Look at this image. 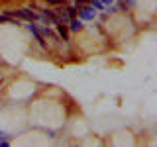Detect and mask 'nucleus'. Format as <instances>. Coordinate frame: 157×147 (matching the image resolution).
Here are the masks:
<instances>
[{"mask_svg": "<svg viewBox=\"0 0 157 147\" xmlns=\"http://www.w3.org/2000/svg\"><path fill=\"white\" fill-rule=\"evenodd\" d=\"M8 16H18V18H24V20H28V22H33V20H37V14L29 12L28 8L16 10V12H8Z\"/></svg>", "mask_w": 157, "mask_h": 147, "instance_id": "nucleus-1", "label": "nucleus"}, {"mask_svg": "<svg viewBox=\"0 0 157 147\" xmlns=\"http://www.w3.org/2000/svg\"><path fill=\"white\" fill-rule=\"evenodd\" d=\"M77 14H78V18H82V20H94V16H96V12H94V8H92V6L78 8Z\"/></svg>", "mask_w": 157, "mask_h": 147, "instance_id": "nucleus-2", "label": "nucleus"}, {"mask_svg": "<svg viewBox=\"0 0 157 147\" xmlns=\"http://www.w3.org/2000/svg\"><path fill=\"white\" fill-rule=\"evenodd\" d=\"M57 26V32H59V36L63 37V41H67V37H69V32H67V26H65V22H59L55 24Z\"/></svg>", "mask_w": 157, "mask_h": 147, "instance_id": "nucleus-3", "label": "nucleus"}, {"mask_svg": "<svg viewBox=\"0 0 157 147\" xmlns=\"http://www.w3.org/2000/svg\"><path fill=\"white\" fill-rule=\"evenodd\" d=\"M71 29L73 32H78V29H82V22L77 18H71Z\"/></svg>", "mask_w": 157, "mask_h": 147, "instance_id": "nucleus-4", "label": "nucleus"}, {"mask_svg": "<svg viewBox=\"0 0 157 147\" xmlns=\"http://www.w3.org/2000/svg\"><path fill=\"white\" fill-rule=\"evenodd\" d=\"M65 14H67V18H77V8L69 6V8H65Z\"/></svg>", "mask_w": 157, "mask_h": 147, "instance_id": "nucleus-5", "label": "nucleus"}, {"mask_svg": "<svg viewBox=\"0 0 157 147\" xmlns=\"http://www.w3.org/2000/svg\"><path fill=\"white\" fill-rule=\"evenodd\" d=\"M90 6L96 8V10H104V4H102L100 0H90Z\"/></svg>", "mask_w": 157, "mask_h": 147, "instance_id": "nucleus-6", "label": "nucleus"}, {"mask_svg": "<svg viewBox=\"0 0 157 147\" xmlns=\"http://www.w3.org/2000/svg\"><path fill=\"white\" fill-rule=\"evenodd\" d=\"M49 4H61V0H47Z\"/></svg>", "mask_w": 157, "mask_h": 147, "instance_id": "nucleus-7", "label": "nucleus"}, {"mask_svg": "<svg viewBox=\"0 0 157 147\" xmlns=\"http://www.w3.org/2000/svg\"><path fill=\"white\" fill-rule=\"evenodd\" d=\"M100 2H102V4H110L112 0H100Z\"/></svg>", "mask_w": 157, "mask_h": 147, "instance_id": "nucleus-8", "label": "nucleus"}, {"mask_svg": "<svg viewBox=\"0 0 157 147\" xmlns=\"http://www.w3.org/2000/svg\"><path fill=\"white\" fill-rule=\"evenodd\" d=\"M6 20H8L6 16H0V22H6Z\"/></svg>", "mask_w": 157, "mask_h": 147, "instance_id": "nucleus-9", "label": "nucleus"}]
</instances>
